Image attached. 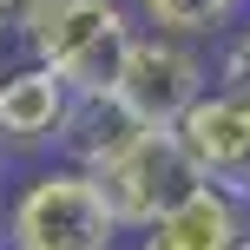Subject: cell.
<instances>
[{"instance_id":"cell-14","label":"cell","mask_w":250,"mask_h":250,"mask_svg":"<svg viewBox=\"0 0 250 250\" xmlns=\"http://www.w3.org/2000/svg\"><path fill=\"white\" fill-rule=\"evenodd\" d=\"M244 250H250V244H244Z\"/></svg>"},{"instance_id":"cell-2","label":"cell","mask_w":250,"mask_h":250,"mask_svg":"<svg viewBox=\"0 0 250 250\" xmlns=\"http://www.w3.org/2000/svg\"><path fill=\"white\" fill-rule=\"evenodd\" d=\"M0 237H7L0 250H119L125 230L112 224L92 171L66 158H40L0 217Z\"/></svg>"},{"instance_id":"cell-6","label":"cell","mask_w":250,"mask_h":250,"mask_svg":"<svg viewBox=\"0 0 250 250\" xmlns=\"http://www.w3.org/2000/svg\"><path fill=\"white\" fill-rule=\"evenodd\" d=\"M73 119V92L40 60L13 53L0 66V151L7 158H53Z\"/></svg>"},{"instance_id":"cell-10","label":"cell","mask_w":250,"mask_h":250,"mask_svg":"<svg viewBox=\"0 0 250 250\" xmlns=\"http://www.w3.org/2000/svg\"><path fill=\"white\" fill-rule=\"evenodd\" d=\"M211 79H217V86H250V13H244V26H237V33H224V40H217Z\"/></svg>"},{"instance_id":"cell-9","label":"cell","mask_w":250,"mask_h":250,"mask_svg":"<svg viewBox=\"0 0 250 250\" xmlns=\"http://www.w3.org/2000/svg\"><path fill=\"white\" fill-rule=\"evenodd\" d=\"M138 26L145 33H171V40H191V46H204V40H224L244 26L250 0H132Z\"/></svg>"},{"instance_id":"cell-13","label":"cell","mask_w":250,"mask_h":250,"mask_svg":"<svg viewBox=\"0 0 250 250\" xmlns=\"http://www.w3.org/2000/svg\"><path fill=\"white\" fill-rule=\"evenodd\" d=\"M0 158H7V151H0Z\"/></svg>"},{"instance_id":"cell-12","label":"cell","mask_w":250,"mask_h":250,"mask_svg":"<svg viewBox=\"0 0 250 250\" xmlns=\"http://www.w3.org/2000/svg\"><path fill=\"white\" fill-rule=\"evenodd\" d=\"M0 7H7V13H13V20H20V7H26V0H0Z\"/></svg>"},{"instance_id":"cell-8","label":"cell","mask_w":250,"mask_h":250,"mask_svg":"<svg viewBox=\"0 0 250 250\" xmlns=\"http://www.w3.org/2000/svg\"><path fill=\"white\" fill-rule=\"evenodd\" d=\"M132 138H145V125L125 112L112 92H99V99H73V119H66V138H60L53 158L79 165V171H105Z\"/></svg>"},{"instance_id":"cell-3","label":"cell","mask_w":250,"mask_h":250,"mask_svg":"<svg viewBox=\"0 0 250 250\" xmlns=\"http://www.w3.org/2000/svg\"><path fill=\"white\" fill-rule=\"evenodd\" d=\"M204 92H211V60H204V46L171 40V33H145V26L132 33L125 66L112 79V99L145 125V132H171Z\"/></svg>"},{"instance_id":"cell-11","label":"cell","mask_w":250,"mask_h":250,"mask_svg":"<svg viewBox=\"0 0 250 250\" xmlns=\"http://www.w3.org/2000/svg\"><path fill=\"white\" fill-rule=\"evenodd\" d=\"M7 53H20V40H13V13L0 7V60H7Z\"/></svg>"},{"instance_id":"cell-4","label":"cell","mask_w":250,"mask_h":250,"mask_svg":"<svg viewBox=\"0 0 250 250\" xmlns=\"http://www.w3.org/2000/svg\"><path fill=\"white\" fill-rule=\"evenodd\" d=\"M105 191V211H112V224L125 237H138V230H151L171 204H185L191 191H198V171H191V158L178 151L171 132H145L132 138V145L119 151L105 171H92Z\"/></svg>"},{"instance_id":"cell-5","label":"cell","mask_w":250,"mask_h":250,"mask_svg":"<svg viewBox=\"0 0 250 250\" xmlns=\"http://www.w3.org/2000/svg\"><path fill=\"white\" fill-rule=\"evenodd\" d=\"M171 138L191 158L198 185L250 204V86H217L211 79V92L171 125Z\"/></svg>"},{"instance_id":"cell-1","label":"cell","mask_w":250,"mask_h":250,"mask_svg":"<svg viewBox=\"0 0 250 250\" xmlns=\"http://www.w3.org/2000/svg\"><path fill=\"white\" fill-rule=\"evenodd\" d=\"M132 33H138L132 0H26L13 20L20 53L40 60L73 99L112 92Z\"/></svg>"},{"instance_id":"cell-7","label":"cell","mask_w":250,"mask_h":250,"mask_svg":"<svg viewBox=\"0 0 250 250\" xmlns=\"http://www.w3.org/2000/svg\"><path fill=\"white\" fill-rule=\"evenodd\" d=\"M244 244H250V204L198 185L185 204H171L151 230H138L132 250H244Z\"/></svg>"}]
</instances>
